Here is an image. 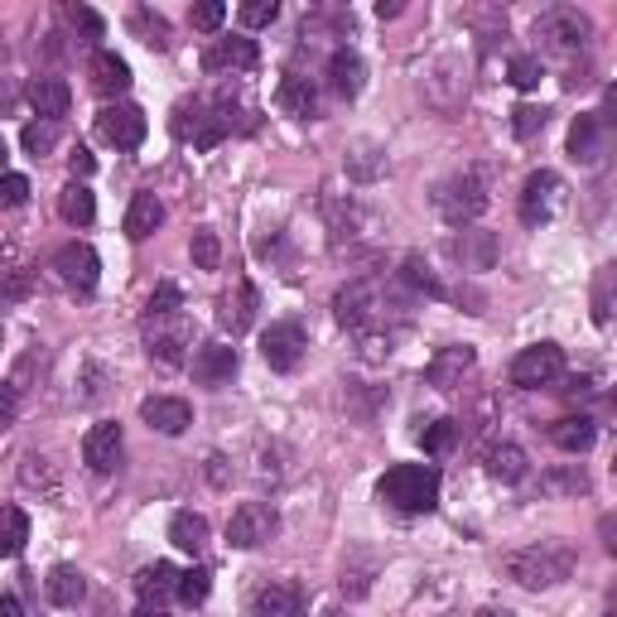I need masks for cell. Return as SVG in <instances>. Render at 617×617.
<instances>
[{
  "mask_svg": "<svg viewBox=\"0 0 617 617\" xmlns=\"http://www.w3.org/2000/svg\"><path fill=\"white\" fill-rule=\"evenodd\" d=\"M140 420L159 434H184L188 424H194V405H188L184 395H150V401L140 405Z\"/></svg>",
  "mask_w": 617,
  "mask_h": 617,
  "instance_id": "e0dca14e",
  "label": "cell"
},
{
  "mask_svg": "<svg viewBox=\"0 0 617 617\" xmlns=\"http://www.w3.org/2000/svg\"><path fill=\"white\" fill-rule=\"evenodd\" d=\"M159 223H165V203H159L155 194H136V198H130V208H126V237L130 242L155 237Z\"/></svg>",
  "mask_w": 617,
  "mask_h": 617,
  "instance_id": "4316f807",
  "label": "cell"
},
{
  "mask_svg": "<svg viewBox=\"0 0 617 617\" xmlns=\"http://www.w3.org/2000/svg\"><path fill=\"white\" fill-rule=\"evenodd\" d=\"M43 589H49V604L78 608L82 594H87V579H82V569H72V565H53L49 579H43Z\"/></svg>",
  "mask_w": 617,
  "mask_h": 617,
  "instance_id": "f1b7e54d",
  "label": "cell"
},
{
  "mask_svg": "<svg viewBox=\"0 0 617 617\" xmlns=\"http://www.w3.org/2000/svg\"><path fill=\"white\" fill-rule=\"evenodd\" d=\"M376 497L405 517H424L439 507V468L434 463H395L376 482Z\"/></svg>",
  "mask_w": 617,
  "mask_h": 617,
  "instance_id": "7a4b0ae2",
  "label": "cell"
},
{
  "mask_svg": "<svg viewBox=\"0 0 617 617\" xmlns=\"http://www.w3.org/2000/svg\"><path fill=\"white\" fill-rule=\"evenodd\" d=\"M232 376H237V347H227V343H203V347L194 352V381H198V386L223 391Z\"/></svg>",
  "mask_w": 617,
  "mask_h": 617,
  "instance_id": "9a60e30c",
  "label": "cell"
},
{
  "mask_svg": "<svg viewBox=\"0 0 617 617\" xmlns=\"http://www.w3.org/2000/svg\"><path fill=\"white\" fill-rule=\"evenodd\" d=\"M329 82H333V92L352 101L366 87V63H362V53L358 49H333L329 58Z\"/></svg>",
  "mask_w": 617,
  "mask_h": 617,
  "instance_id": "603a6c76",
  "label": "cell"
},
{
  "mask_svg": "<svg viewBox=\"0 0 617 617\" xmlns=\"http://www.w3.org/2000/svg\"><path fill=\"white\" fill-rule=\"evenodd\" d=\"M20 145H25V150L35 155V159H39V155H49L53 145H58V126H53V121H35V126H25V130H20Z\"/></svg>",
  "mask_w": 617,
  "mask_h": 617,
  "instance_id": "60d3db41",
  "label": "cell"
},
{
  "mask_svg": "<svg viewBox=\"0 0 617 617\" xmlns=\"http://www.w3.org/2000/svg\"><path fill=\"white\" fill-rule=\"evenodd\" d=\"M453 252H459L463 271H492V261L502 256V242H497L492 232H463Z\"/></svg>",
  "mask_w": 617,
  "mask_h": 617,
  "instance_id": "83f0119b",
  "label": "cell"
},
{
  "mask_svg": "<svg viewBox=\"0 0 617 617\" xmlns=\"http://www.w3.org/2000/svg\"><path fill=\"white\" fill-rule=\"evenodd\" d=\"M598 536H604V550L617 560V517H604V521H598Z\"/></svg>",
  "mask_w": 617,
  "mask_h": 617,
  "instance_id": "816d5d0a",
  "label": "cell"
},
{
  "mask_svg": "<svg viewBox=\"0 0 617 617\" xmlns=\"http://www.w3.org/2000/svg\"><path fill=\"white\" fill-rule=\"evenodd\" d=\"M507 78H511V87L531 92V87H540V78H546V68H540V58L517 53V58H511V68H507Z\"/></svg>",
  "mask_w": 617,
  "mask_h": 617,
  "instance_id": "ab89813d",
  "label": "cell"
},
{
  "mask_svg": "<svg viewBox=\"0 0 617 617\" xmlns=\"http://www.w3.org/2000/svg\"><path fill=\"white\" fill-rule=\"evenodd\" d=\"M25 540H29V517L20 507H6V555L10 560L25 550Z\"/></svg>",
  "mask_w": 617,
  "mask_h": 617,
  "instance_id": "b9f144b4",
  "label": "cell"
},
{
  "mask_svg": "<svg viewBox=\"0 0 617 617\" xmlns=\"http://www.w3.org/2000/svg\"><path fill=\"white\" fill-rule=\"evenodd\" d=\"M579 555L569 540H540V546H526L517 555H507V575L521 584V589H555V584H565L575 575Z\"/></svg>",
  "mask_w": 617,
  "mask_h": 617,
  "instance_id": "6da1fadb",
  "label": "cell"
},
{
  "mask_svg": "<svg viewBox=\"0 0 617 617\" xmlns=\"http://www.w3.org/2000/svg\"><path fill=\"white\" fill-rule=\"evenodd\" d=\"M488 473H492L497 482H521V478H526V449H517V444H497V449L488 453Z\"/></svg>",
  "mask_w": 617,
  "mask_h": 617,
  "instance_id": "d6a6232c",
  "label": "cell"
},
{
  "mask_svg": "<svg viewBox=\"0 0 617 617\" xmlns=\"http://www.w3.org/2000/svg\"><path fill=\"white\" fill-rule=\"evenodd\" d=\"M565 203H569V188H565L560 174H555V169H536L531 179H526V188H521L517 213H521L526 227H546V223H555V217L565 213Z\"/></svg>",
  "mask_w": 617,
  "mask_h": 617,
  "instance_id": "277c9868",
  "label": "cell"
},
{
  "mask_svg": "<svg viewBox=\"0 0 617 617\" xmlns=\"http://www.w3.org/2000/svg\"><path fill=\"white\" fill-rule=\"evenodd\" d=\"M58 213H63V223L72 227H87L97 217V203H92V188L87 184H68L63 194H58Z\"/></svg>",
  "mask_w": 617,
  "mask_h": 617,
  "instance_id": "1f68e13d",
  "label": "cell"
},
{
  "mask_svg": "<svg viewBox=\"0 0 617 617\" xmlns=\"http://www.w3.org/2000/svg\"><path fill=\"white\" fill-rule=\"evenodd\" d=\"M179 598H184V604L188 608H198L203 604V598H208V569H184V579H179Z\"/></svg>",
  "mask_w": 617,
  "mask_h": 617,
  "instance_id": "7bdbcfd3",
  "label": "cell"
},
{
  "mask_svg": "<svg viewBox=\"0 0 617 617\" xmlns=\"http://www.w3.org/2000/svg\"><path fill=\"white\" fill-rule=\"evenodd\" d=\"M536 35L546 39V49H555V53H575V49H584V43H589L594 25L584 20L579 10L555 6V10H546V14L536 20Z\"/></svg>",
  "mask_w": 617,
  "mask_h": 617,
  "instance_id": "5b68a950",
  "label": "cell"
},
{
  "mask_svg": "<svg viewBox=\"0 0 617 617\" xmlns=\"http://www.w3.org/2000/svg\"><path fill=\"white\" fill-rule=\"evenodd\" d=\"M63 20L78 29V35H87V39H101V20L87 6H63Z\"/></svg>",
  "mask_w": 617,
  "mask_h": 617,
  "instance_id": "7dc6e473",
  "label": "cell"
},
{
  "mask_svg": "<svg viewBox=\"0 0 617 617\" xmlns=\"http://www.w3.org/2000/svg\"><path fill=\"white\" fill-rule=\"evenodd\" d=\"M174 130H179L194 150H213V145L227 140V116L223 111H208L203 101H194V107H179V121H174Z\"/></svg>",
  "mask_w": 617,
  "mask_h": 617,
  "instance_id": "8fae6325",
  "label": "cell"
},
{
  "mask_svg": "<svg viewBox=\"0 0 617 617\" xmlns=\"http://www.w3.org/2000/svg\"><path fill=\"white\" fill-rule=\"evenodd\" d=\"M252 617H304V589L290 579L266 584V589L252 598Z\"/></svg>",
  "mask_w": 617,
  "mask_h": 617,
  "instance_id": "ac0fdd59",
  "label": "cell"
},
{
  "mask_svg": "<svg viewBox=\"0 0 617 617\" xmlns=\"http://www.w3.org/2000/svg\"><path fill=\"white\" fill-rule=\"evenodd\" d=\"M20 295H25V275L14 271V275H10V300H20Z\"/></svg>",
  "mask_w": 617,
  "mask_h": 617,
  "instance_id": "91938a15",
  "label": "cell"
},
{
  "mask_svg": "<svg viewBox=\"0 0 617 617\" xmlns=\"http://www.w3.org/2000/svg\"><path fill=\"white\" fill-rule=\"evenodd\" d=\"M25 198H29V179H25V174H6V203H10V208H20Z\"/></svg>",
  "mask_w": 617,
  "mask_h": 617,
  "instance_id": "f907efd6",
  "label": "cell"
},
{
  "mask_svg": "<svg viewBox=\"0 0 617 617\" xmlns=\"http://www.w3.org/2000/svg\"><path fill=\"white\" fill-rule=\"evenodd\" d=\"M565 376V352L555 343H536L517 352V362H511V381L526 391H540V386H555V381Z\"/></svg>",
  "mask_w": 617,
  "mask_h": 617,
  "instance_id": "8992f818",
  "label": "cell"
},
{
  "mask_svg": "<svg viewBox=\"0 0 617 617\" xmlns=\"http://www.w3.org/2000/svg\"><path fill=\"white\" fill-rule=\"evenodd\" d=\"M608 155V121L604 116H579L569 126V159L575 165H598Z\"/></svg>",
  "mask_w": 617,
  "mask_h": 617,
  "instance_id": "2e32d148",
  "label": "cell"
},
{
  "mask_svg": "<svg viewBox=\"0 0 617 617\" xmlns=\"http://www.w3.org/2000/svg\"><path fill=\"white\" fill-rule=\"evenodd\" d=\"M434 213L444 217L449 227H473L482 213H488V194H482L478 174H449V179L434 184Z\"/></svg>",
  "mask_w": 617,
  "mask_h": 617,
  "instance_id": "3957f363",
  "label": "cell"
},
{
  "mask_svg": "<svg viewBox=\"0 0 617 617\" xmlns=\"http://www.w3.org/2000/svg\"><path fill=\"white\" fill-rule=\"evenodd\" d=\"M323 617H347V613H323Z\"/></svg>",
  "mask_w": 617,
  "mask_h": 617,
  "instance_id": "03108f58",
  "label": "cell"
},
{
  "mask_svg": "<svg viewBox=\"0 0 617 617\" xmlns=\"http://www.w3.org/2000/svg\"><path fill=\"white\" fill-rule=\"evenodd\" d=\"M145 111L140 107H130V101H116V107H107L97 116V136L116 145V150H140V140H145Z\"/></svg>",
  "mask_w": 617,
  "mask_h": 617,
  "instance_id": "30bf717a",
  "label": "cell"
},
{
  "mask_svg": "<svg viewBox=\"0 0 617 617\" xmlns=\"http://www.w3.org/2000/svg\"><path fill=\"white\" fill-rule=\"evenodd\" d=\"M130 29H136L140 43H150V49H169V25H165V14L136 10V14H130Z\"/></svg>",
  "mask_w": 617,
  "mask_h": 617,
  "instance_id": "e575fe53",
  "label": "cell"
},
{
  "mask_svg": "<svg viewBox=\"0 0 617 617\" xmlns=\"http://www.w3.org/2000/svg\"><path fill=\"white\" fill-rule=\"evenodd\" d=\"M420 444H424V453H430V459L449 453L453 444H459V420H434V424H424Z\"/></svg>",
  "mask_w": 617,
  "mask_h": 617,
  "instance_id": "8d00e7d4",
  "label": "cell"
},
{
  "mask_svg": "<svg viewBox=\"0 0 617 617\" xmlns=\"http://www.w3.org/2000/svg\"><path fill=\"white\" fill-rule=\"evenodd\" d=\"M188 20H194V29H203V35H213V29L227 20V6H223V0H208V6H194Z\"/></svg>",
  "mask_w": 617,
  "mask_h": 617,
  "instance_id": "c3c4849f",
  "label": "cell"
},
{
  "mask_svg": "<svg viewBox=\"0 0 617 617\" xmlns=\"http://www.w3.org/2000/svg\"><path fill=\"white\" fill-rule=\"evenodd\" d=\"M252 319H256V290L246 281H237L223 300H217V323H223V333L242 337L246 329H252Z\"/></svg>",
  "mask_w": 617,
  "mask_h": 617,
  "instance_id": "d6986e66",
  "label": "cell"
},
{
  "mask_svg": "<svg viewBox=\"0 0 617 617\" xmlns=\"http://www.w3.org/2000/svg\"><path fill=\"white\" fill-rule=\"evenodd\" d=\"M376 14H381V20H395V14H401V6H395V0H381Z\"/></svg>",
  "mask_w": 617,
  "mask_h": 617,
  "instance_id": "680465c9",
  "label": "cell"
},
{
  "mask_svg": "<svg viewBox=\"0 0 617 617\" xmlns=\"http://www.w3.org/2000/svg\"><path fill=\"white\" fill-rule=\"evenodd\" d=\"M203 63H208L213 72H217V68H256V43L242 39V35H237V39H217Z\"/></svg>",
  "mask_w": 617,
  "mask_h": 617,
  "instance_id": "f546056e",
  "label": "cell"
},
{
  "mask_svg": "<svg viewBox=\"0 0 617 617\" xmlns=\"http://www.w3.org/2000/svg\"><path fill=\"white\" fill-rule=\"evenodd\" d=\"M333 314H337V323H343V329L366 333V329H372V319H376V285H372V281H352V285H343V290L333 295Z\"/></svg>",
  "mask_w": 617,
  "mask_h": 617,
  "instance_id": "7c38bea8",
  "label": "cell"
},
{
  "mask_svg": "<svg viewBox=\"0 0 617 617\" xmlns=\"http://www.w3.org/2000/svg\"><path fill=\"white\" fill-rule=\"evenodd\" d=\"M550 439H555V449H565V453H589L598 439V424H594V415H565L550 424Z\"/></svg>",
  "mask_w": 617,
  "mask_h": 617,
  "instance_id": "484cf974",
  "label": "cell"
},
{
  "mask_svg": "<svg viewBox=\"0 0 617 617\" xmlns=\"http://www.w3.org/2000/svg\"><path fill=\"white\" fill-rule=\"evenodd\" d=\"M194 343V329H188L184 308L179 314H159V319H145V347H150V358H159L165 366L184 362V347Z\"/></svg>",
  "mask_w": 617,
  "mask_h": 617,
  "instance_id": "52a82bcc",
  "label": "cell"
},
{
  "mask_svg": "<svg viewBox=\"0 0 617 617\" xmlns=\"http://www.w3.org/2000/svg\"><path fill=\"white\" fill-rule=\"evenodd\" d=\"M20 482H25V488H43V497H58V478H53L49 459H39V453H29V459H25Z\"/></svg>",
  "mask_w": 617,
  "mask_h": 617,
  "instance_id": "f35d334b",
  "label": "cell"
},
{
  "mask_svg": "<svg viewBox=\"0 0 617 617\" xmlns=\"http://www.w3.org/2000/svg\"><path fill=\"white\" fill-rule=\"evenodd\" d=\"M613 468H617V453H613Z\"/></svg>",
  "mask_w": 617,
  "mask_h": 617,
  "instance_id": "003e7915",
  "label": "cell"
},
{
  "mask_svg": "<svg viewBox=\"0 0 617 617\" xmlns=\"http://www.w3.org/2000/svg\"><path fill=\"white\" fill-rule=\"evenodd\" d=\"M275 14H281V6H275V0H246V6L237 10V20L246 29H261V25H271Z\"/></svg>",
  "mask_w": 617,
  "mask_h": 617,
  "instance_id": "bcb514c9",
  "label": "cell"
},
{
  "mask_svg": "<svg viewBox=\"0 0 617 617\" xmlns=\"http://www.w3.org/2000/svg\"><path fill=\"white\" fill-rule=\"evenodd\" d=\"M473 362H478L473 347H468V343H463V347L453 343V347H439V352H434V362H430V372H424V376H430V386L453 391L468 372H473Z\"/></svg>",
  "mask_w": 617,
  "mask_h": 617,
  "instance_id": "ffe728a7",
  "label": "cell"
},
{
  "mask_svg": "<svg viewBox=\"0 0 617 617\" xmlns=\"http://www.w3.org/2000/svg\"><path fill=\"white\" fill-rule=\"evenodd\" d=\"M275 526H281L275 507H266V502H242L237 511H232V521H227V540L237 550H256V546H266V540L275 536Z\"/></svg>",
  "mask_w": 617,
  "mask_h": 617,
  "instance_id": "ba28073f",
  "label": "cell"
},
{
  "mask_svg": "<svg viewBox=\"0 0 617 617\" xmlns=\"http://www.w3.org/2000/svg\"><path fill=\"white\" fill-rule=\"evenodd\" d=\"M401 275H405V285L424 290V295H430V300H439V295H444V285H439V275H434V266H430V261H424V256H405Z\"/></svg>",
  "mask_w": 617,
  "mask_h": 617,
  "instance_id": "74e56055",
  "label": "cell"
},
{
  "mask_svg": "<svg viewBox=\"0 0 617 617\" xmlns=\"http://www.w3.org/2000/svg\"><path fill=\"white\" fill-rule=\"evenodd\" d=\"M598 116H604L608 126H617V82L604 87V111H598Z\"/></svg>",
  "mask_w": 617,
  "mask_h": 617,
  "instance_id": "f5cc1de1",
  "label": "cell"
},
{
  "mask_svg": "<svg viewBox=\"0 0 617 617\" xmlns=\"http://www.w3.org/2000/svg\"><path fill=\"white\" fill-rule=\"evenodd\" d=\"M179 304H184L179 285H159L155 295H150V304H145V319H159V314H179Z\"/></svg>",
  "mask_w": 617,
  "mask_h": 617,
  "instance_id": "f6af8a7d",
  "label": "cell"
},
{
  "mask_svg": "<svg viewBox=\"0 0 617 617\" xmlns=\"http://www.w3.org/2000/svg\"><path fill=\"white\" fill-rule=\"evenodd\" d=\"M550 492H589V478L584 473H565V478H546Z\"/></svg>",
  "mask_w": 617,
  "mask_h": 617,
  "instance_id": "681fc988",
  "label": "cell"
},
{
  "mask_svg": "<svg viewBox=\"0 0 617 617\" xmlns=\"http://www.w3.org/2000/svg\"><path fill=\"white\" fill-rule=\"evenodd\" d=\"M29 107L39 111V121H58V116H68L72 107V92L63 78H35L29 82Z\"/></svg>",
  "mask_w": 617,
  "mask_h": 617,
  "instance_id": "cb8c5ba5",
  "label": "cell"
},
{
  "mask_svg": "<svg viewBox=\"0 0 617 617\" xmlns=\"http://www.w3.org/2000/svg\"><path fill=\"white\" fill-rule=\"evenodd\" d=\"M188 252H194V266L198 271H217V266H223V242H217L213 227H198L194 242H188Z\"/></svg>",
  "mask_w": 617,
  "mask_h": 617,
  "instance_id": "d590c367",
  "label": "cell"
},
{
  "mask_svg": "<svg viewBox=\"0 0 617 617\" xmlns=\"http://www.w3.org/2000/svg\"><path fill=\"white\" fill-rule=\"evenodd\" d=\"M53 271H58V281H63L68 290H97L101 261H97V252L87 242H68V246H58Z\"/></svg>",
  "mask_w": 617,
  "mask_h": 617,
  "instance_id": "4fadbf2b",
  "label": "cell"
},
{
  "mask_svg": "<svg viewBox=\"0 0 617 617\" xmlns=\"http://www.w3.org/2000/svg\"><path fill=\"white\" fill-rule=\"evenodd\" d=\"M169 540H174V546H179L184 555H198L203 546H208V521H203L198 511H174Z\"/></svg>",
  "mask_w": 617,
  "mask_h": 617,
  "instance_id": "4dcf8cb0",
  "label": "cell"
},
{
  "mask_svg": "<svg viewBox=\"0 0 617 617\" xmlns=\"http://www.w3.org/2000/svg\"><path fill=\"white\" fill-rule=\"evenodd\" d=\"M121 449H126V439H121V424L116 420H101L87 430L82 439V463L92 468V473H111L116 463H121Z\"/></svg>",
  "mask_w": 617,
  "mask_h": 617,
  "instance_id": "5bb4252c",
  "label": "cell"
},
{
  "mask_svg": "<svg viewBox=\"0 0 617 617\" xmlns=\"http://www.w3.org/2000/svg\"><path fill=\"white\" fill-rule=\"evenodd\" d=\"M179 569H174L169 560H155L150 569H140L136 579V594H140V608H165L169 594H179Z\"/></svg>",
  "mask_w": 617,
  "mask_h": 617,
  "instance_id": "7402d4cb",
  "label": "cell"
},
{
  "mask_svg": "<svg viewBox=\"0 0 617 617\" xmlns=\"http://www.w3.org/2000/svg\"><path fill=\"white\" fill-rule=\"evenodd\" d=\"M550 111L546 107H517V121H511V130H517V140H531L536 130H546Z\"/></svg>",
  "mask_w": 617,
  "mask_h": 617,
  "instance_id": "ee69618b",
  "label": "cell"
},
{
  "mask_svg": "<svg viewBox=\"0 0 617 617\" xmlns=\"http://www.w3.org/2000/svg\"><path fill=\"white\" fill-rule=\"evenodd\" d=\"M275 107H281L285 116H295V121H308V116L319 111V92H314V82H308L304 72H285L281 87H275Z\"/></svg>",
  "mask_w": 617,
  "mask_h": 617,
  "instance_id": "44dd1931",
  "label": "cell"
},
{
  "mask_svg": "<svg viewBox=\"0 0 617 617\" xmlns=\"http://www.w3.org/2000/svg\"><path fill=\"white\" fill-rule=\"evenodd\" d=\"M208 478L217 482V488H227V459L223 453H208Z\"/></svg>",
  "mask_w": 617,
  "mask_h": 617,
  "instance_id": "db71d44e",
  "label": "cell"
},
{
  "mask_svg": "<svg viewBox=\"0 0 617 617\" xmlns=\"http://www.w3.org/2000/svg\"><path fill=\"white\" fill-rule=\"evenodd\" d=\"M608 608H617V584H613V589H608Z\"/></svg>",
  "mask_w": 617,
  "mask_h": 617,
  "instance_id": "be15d7a7",
  "label": "cell"
},
{
  "mask_svg": "<svg viewBox=\"0 0 617 617\" xmlns=\"http://www.w3.org/2000/svg\"><path fill=\"white\" fill-rule=\"evenodd\" d=\"M0 617H25V613H20V598H14V594L0 598Z\"/></svg>",
  "mask_w": 617,
  "mask_h": 617,
  "instance_id": "6f0895ef",
  "label": "cell"
},
{
  "mask_svg": "<svg viewBox=\"0 0 617 617\" xmlns=\"http://www.w3.org/2000/svg\"><path fill=\"white\" fill-rule=\"evenodd\" d=\"M304 347H308V337L300 323H271L266 333H261V358H266L271 372H295V366L304 362Z\"/></svg>",
  "mask_w": 617,
  "mask_h": 617,
  "instance_id": "9c48e42d",
  "label": "cell"
},
{
  "mask_svg": "<svg viewBox=\"0 0 617 617\" xmlns=\"http://www.w3.org/2000/svg\"><path fill=\"white\" fill-rule=\"evenodd\" d=\"M604 617H617V608H604Z\"/></svg>",
  "mask_w": 617,
  "mask_h": 617,
  "instance_id": "e7e4bbea",
  "label": "cell"
},
{
  "mask_svg": "<svg viewBox=\"0 0 617 617\" xmlns=\"http://www.w3.org/2000/svg\"><path fill=\"white\" fill-rule=\"evenodd\" d=\"M478 617H511V613H507V608H482Z\"/></svg>",
  "mask_w": 617,
  "mask_h": 617,
  "instance_id": "94428289",
  "label": "cell"
},
{
  "mask_svg": "<svg viewBox=\"0 0 617 617\" xmlns=\"http://www.w3.org/2000/svg\"><path fill=\"white\" fill-rule=\"evenodd\" d=\"M386 169H391V165H386V155H381L372 140L352 145V155H347V174H358V179H381Z\"/></svg>",
  "mask_w": 617,
  "mask_h": 617,
  "instance_id": "836d02e7",
  "label": "cell"
},
{
  "mask_svg": "<svg viewBox=\"0 0 617 617\" xmlns=\"http://www.w3.org/2000/svg\"><path fill=\"white\" fill-rule=\"evenodd\" d=\"M68 165H72V174H92V155H87V150H72Z\"/></svg>",
  "mask_w": 617,
  "mask_h": 617,
  "instance_id": "9f6ffc18",
  "label": "cell"
},
{
  "mask_svg": "<svg viewBox=\"0 0 617 617\" xmlns=\"http://www.w3.org/2000/svg\"><path fill=\"white\" fill-rule=\"evenodd\" d=\"M92 87L101 97H121L130 87V63L121 53H111V49H97L92 53Z\"/></svg>",
  "mask_w": 617,
  "mask_h": 617,
  "instance_id": "d4e9b609",
  "label": "cell"
},
{
  "mask_svg": "<svg viewBox=\"0 0 617 617\" xmlns=\"http://www.w3.org/2000/svg\"><path fill=\"white\" fill-rule=\"evenodd\" d=\"M136 617H165V608H140Z\"/></svg>",
  "mask_w": 617,
  "mask_h": 617,
  "instance_id": "6125c7cd",
  "label": "cell"
},
{
  "mask_svg": "<svg viewBox=\"0 0 617 617\" xmlns=\"http://www.w3.org/2000/svg\"><path fill=\"white\" fill-rule=\"evenodd\" d=\"M14 415H20V391L6 386V410H0V424H14Z\"/></svg>",
  "mask_w": 617,
  "mask_h": 617,
  "instance_id": "11a10c76",
  "label": "cell"
}]
</instances>
